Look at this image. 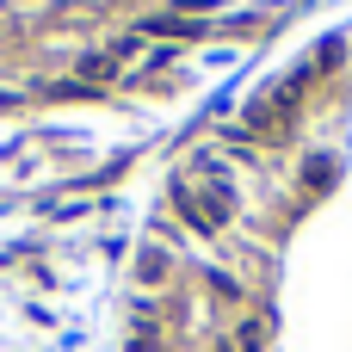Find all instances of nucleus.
<instances>
[{"instance_id": "f257e3e1", "label": "nucleus", "mask_w": 352, "mask_h": 352, "mask_svg": "<svg viewBox=\"0 0 352 352\" xmlns=\"http://www.w3.org/2000/svg\"><path fill=\"white\" fill-rule=\"evenodd\" d=\"M173 204H179V217H186L192 229H223V217H229V186L210 173V192H198V186H173Z\"/></svg>"}, {"instance_id": "f03ea898", "label": "nucleus", "mask_w": 352, "mask_h": 352, "mask_svg": "<svg viewBox=\"0 0 352 352\" xmlns=\"http://www.w3.org/2000/svg\"><path fill=\"white\" fill-rule=\"evenodd\" d=\"M142 31H161V37H198L204 25H192V19H148Z\"/></svg>"}]
</instances>
